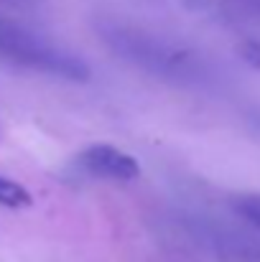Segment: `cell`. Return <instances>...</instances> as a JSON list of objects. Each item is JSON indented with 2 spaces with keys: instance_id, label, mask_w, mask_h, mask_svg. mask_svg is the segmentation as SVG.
<instances>
[{
  "instance_id": "6da1fadb",
  "label": "cell",
  "mask_w": 260,
  "mask_h": 262,
  "mask_svg": "<svg viewBox=\"0 0 260 262\" xmlns=\"http://www.w3.org/2000/svg\"><path fill=\"white\" fill-rule=\"evenodd\" d=\"M0 59L56 79H69V82L89 79V67L82 59L56 49L38 33L10 20H0Z\"/></svg>"
},
{
  "instance_id": "7a4b0ae2",
  "label": "cell",
  "mask_w": 260,
  "mask_h": 262,
  "mask_svg": "<svg viewBox=\"0 0 260 262\" xmlns=\"http://www.w3.org/2000/svg\"><path fill=\"white\" fill-rule=\"evenodd\" d=\"M105 38L115 46L117 54H123L125 59H130L156 74L181 77V79L199 77V61L194 54H189L178 46H171V43H164L156 36H146L141 31H128V28L115 26L112 31H107Z\"/></svg>"
},
{
  "instance_id": "3957f363",
  "label": "cell",
  "mask_w": 260,
  "mask_h": 262,
  "mask_svg": "<svg viewBox=\"0 0 260 262\" xmlns=\"http://www.w3.org/2000/svg\"><path fill=\"white\" fill-rule=\"evenodd\" d=\"M77 163L85 173L102 178V181H115V183H128L141 176V166L130 153L115 145H107V143L89 145L87 150L79 153Z\"/></svg>"
},
{
  "instance_id": "277c9868",
  "label": "cell",
  "mask_w": 260,
  "mask_h": 262,
  "mask_svg": "<svg viewBox=\"0 0 260 262\" xmlns=\"http://www.w3.org/2000/svg\"><path fill=\"white\" fill-rule=\"evenodd\" d=\"M0 206L3 209H28L33 206V196L23 183L0 176Z\"/></svg>"
},
{
  "instance_id": "5b68a950",
  "label": "cell",
  "mask_w": 260,
  "mask_h": 262,
  "mask_svg": "<svg viewBox=\"0 0 260 262\" xmlns=\"http://www.w3.org/2000/svg\"><path fill=\"white\" fill-rule=\"evenodd\" d=\"M232 206L235 211L248 219L253 227L260 229V193H243V196H235L232 199Z\"/></svg>"
},
{
  "instance_id": "8992f818",
  "label": "cell",
  "mask_w": 260,
  "mask_h": 262,
  "mask_svg": "<svg viewBox=\"0 0 260 262\" xmlns=\"http://www.w3.org/2000/svg\"><path fill=\"white\" fill-rule=\"evenodd\" d=\"M237 56H240L250 69H258L260 72V41L258 38H245V41L237 46Z\"/></svg>"
},
{
  "instance_id": "52a82bcc",
  "label": "cell",
  "mask_w": 260,
  "mask_h": 262,
  "mask_svg": "<svg viewBox=\"0 0 260 262\" xmlns=\"http://www.w3.org/2000/svg\"><path fill=\"white\" fill-rule=\"evenodd\" d=\"M243 10H245L248 15H255V18H260V0H248Z\"/></svg>"
},
{
  "instance_id": "ba28073f",
  "label": "cell",
  "mask_w": 260,
  "mask_h": 262,
  "mask_svg": "<svg viewBox=\"0 0 260 262\" xmlns=\"http://www.w3.org/2000/svg\"><path fill=\"white\" fill-rule=\"evenodd\" d=\"M0 3H18L21 5V3H33V0H0Z\"/></svg>"
}]
</instances>
